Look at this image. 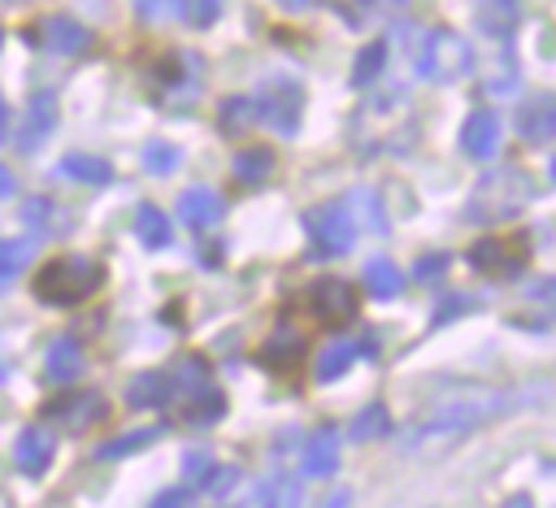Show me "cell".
Masks as SVG:
<instances>
[{
	"mask_svg": "<svg viewBox=\"0 0 556 508\" xmlns=\"http://www.w3.org/2000/svg\"><path fill=\"white\" fill-rule=\"evenodd\" d=\"M508 408V395H500V391H473V395H456V399H447V404H439L426 421H417L413 426V447H421V443H443V439H456V434H465V430H473V426H482V421H491L495 412H504Z\"/></svg>",
	"mask_w": 556,
	"mask_h": 508,
	"instance_id": "6da1fadb",
	"label": "cell"
},
{
	"mask_svg": "<svg viewBox=\"0 0 556 508\" xmlns=\"http://www.w3.org/2000/svg\"><path fill=\"white\" fill-rule=\"evenodd\" d=\"M534 200V178L526 174V169H495V174H486L478 187H473V195H469V204H465V217L469 221H478V226H495V221H504V217H517L526 204Z\"/></svg>",
	"mask_w": 556,
	"mask_h": 508,
	"instance_id": "7a4b0ae2",
	"label": "cell"
},
{
	"mask_svg": "<svg viewBox=\"0 0 556 508\" xmlns=\"http://www.w3.org/2000/svg\"><path fill=\"white\" fill-rule=\"evenodd\" d=\"M104 287V265L91 256H52L35 274V295L43 304H83Z\"/></svg>",
	"mask_w": 556,
	"mask_h": 508,
	"instance_id": "3957f363",
	"label": "cell"
},
{
	"mask_svg": "<svg viewBox=\"0 0 556 508\" xmlns=\"http://www.w3.org/2000/svg\"><path fill=\"white\" fill-rule=\"evenodd\" d=\"M413 69H417V78H426V82H456V78H465V74L473 69V48H469L456 30L434 26V30H426V35L417 39V48H413Z\"/></svg>",
	"mask_w": 556,
	"mask_h": 508,
	"instance_id": "277c9868",
	"label": "cell"
},
{
	"mask_svg": "<svg viewBox=\"0 0 556 508\" xmlns=\"http://www.w3.org/2000/svg\"><path fill=\"white\" fill-rule=\"evenodd\" d=\"M304 230H308V243L321 256H343L356 243V221H352V213H348L343 200H330V204L308 208L304 213Z\"/></svg>",
	"mask_w": 556,
	"mask_h": 508,
	"instance_id": "5b68a950",
	"label": "cell"
},
{
	"mask_svg": "<svg viewBox=\"0 0 556 508\" xmlns=\"http://www.w3.org/2000/svg\"><path fill=\"white\" fill-rule=\"evenodd\" d=\"M256 113L269 130L291 139L300 130V117H304V87L295 78H269L256 96Z\"/></svg>",
	"mask_w": 556,
	"mask_h": 508,
	"instance_id": "8992f818",
	"label": "cell"
},
{
	"mask_svg": "<svg viewBox=\"0 0 556 508\" xmlns=\"http://www.w3.org/2000/svg\"><path fill=\"white\" fill-rule=\"evenodd\" d=\"M530 256V243L521 234H486L469 247V265L491 278H513Z\"/></svg>",
	"mask_w": 556,
	"mask_h": 508,
	"instance_id": "52a82bcc",
	"label": "cell"
},
{
	"mask_svg": "<svg viewBox=\"0 0 556 508\" xmlns=\"http://www.w3.org/2000/svg\"><path fill=\"white\" fill-rule=\"evenodd\" d=\"M304 304H308L313 321H321V326H348L356 317V291L348 278H317L304 291Z\"/></svg>",
	"mask_w": 556,
	"mask_h": 508,
	"instance_id": "ba28073f",
	"label": "cell"
},
{
	"mask_svg": "<svg viewBox=\"0 0 556 508\" xmlns=\"http://www.w3.org/2000/svg\"><path fill=\"white\" fill-rule=\"evenodd\" d=\"M26 43H35V48H43V52H52V56H78V52L91 48V30H87L78 17L52 13V17H43L39 26L26 30Z\"/></svg>",
	"mask_w": 556,
	"mask_h": 508,
	"instance_id": "9c48e42d",
	"label": "cell"
},
{
	"mask_svg": "<svg viewBox=\"0 0 556 508\" xmlns=\"http://www.w3.org/2000/svg\"><path fill=\"white\" fill-rule=\"evenodd\" d=\"M43 417L52 426H61V430H91V426H100L109 417V404H104L100 391H70V395L52 399L43 408Z\"/></svg>",
	"mask_w": 556,
	"mask_h": 508,
	"instance_id": "30bf717a",
	"label": "cell"
},
{
	"mask_svg": "<svg viewBox=\"0 0 556 508\" xmlns=\"http://www.w3.org/2000/svg\"><path fill=\"white\" fill-rule=\"evenodd\" d=\"M52 126H56V96H52V91H35V96L26 100V113H22L17 148H22V152L43 148L48 135H52Z\"/></svg>",
	"mask_w": 556,
	"mask_h": 508,
	"instance_id": "8fae6325",
	"label": "cell"
},
{
	"mask_svg": "<svg viewBox=\"0 0 556 508\" xmlns=\"http://www.w3.org/2000/svg\"><path fill=\"white\" fill-rule=\"evenodd\" d=\"M517 130L526 143H552L556 139V91H539L517 109Z\"/></svg>",
	"mask_w": 556,
	"mask_h": 508,
	"instance_id": "7c38bea8",
	"label": "cell"
},
{
	"mask_svg": "<svg viewBox=\"0 0 556 508\" xmlns=\"http://www.w3.org/2000/svg\"><path fill=\"white\" fill-rule=\"evenodd\" d=\"M460 148L473 156V161H491L495 148H500V117L491 109H478L465 117L460 126Z\"/></svg>",
	"mask_w": 556,
	"mask_h": 508,
	"instance_id": "4fadbf2b",
	"label": "cell"
},
{
	"mask_svg": "<svg viewBox=\"0 0 556 508\" xmlns=\"http://www.w3.org/2000/svg\"><path fill=\"white\" fill-rule=\"evenodd\" d=\"M222 213H226V200H222L213 187H187V191L178 195V221H187V226H195V230L217 226Z\"/></svg>",
	"mask_w": 556,
	"mask_h": 508,
	"instance_id": "5bb4252c",
	"label": "cell"
},
{
	"mask_svg": "<svg viewBox=\"0 0 556 508\" xmlns=\"http://www.w3.org/2000/svg\"><path fill=\"white\" fill-rule=\"evenodd\" d=\"M174 412H178L187 426H208V421H217V417L226 412V395L208 382V386H195V391L178 395V399H174Z\"/></svg>",
	"mask_w": 556,
	"mask_h": 508,
	"instance_id": "9a60e30c",
	"label": "cell"
},
{
	"mask_svg": "<svg viewBox=\"0 0 556 508\" xmlns=\"http://www.w3.org/2000/svg\"><path fill=\"white\" fill-rule=\"evenodd\" d=\"M473 22L491 39H508L521 22V0H473Z\"/></svg>",
	"mask_w": 556,
	"mask_h": 508,
	"instance_id": "2e32d148",
	"label": "cell"
},
{
	"mask_svg": "<svg viewBox=\"0 0 556 508\" xmlns=\"http://www.w3.org/2000/svg\"><path fill=\"white\" fill-rule=\"evenodd\" d=\"M52 434L43 430V426H26L22 434H17V447H13V456H17V465L26 469V473H39V469H48V460H52Z\"/></svg>",
	"mask_w": 556,
	"mask_h": 508,
	"instance_id": "e0dca14e",
	"label": "cell"
},
{
	"mask_svg": "<svg viewBox=\"0 0 556 508\" xmlns=\"http://www.w3.org/2000/svg\"><path fill=\"white\" fill-rule=\"evenodd\" d=\"M300 356H304V334H300L295 326H278V330L265 339V347H261V360H265V365H278V369H291Z\"/></svg>",
	"mask_w": 556,
	"mask_h": 508,
	"instance_id": "ac0fdd59",
	"label": "cell"
},
{
	"mask_svg": "<svg viewBox=\"0 0 556 508\" xmlns=\"http://www.w3.org/2000/svg\"><path fill=\"white\" fill-rule=\"evenodd\" d=\"M43 373H48V382H74L83 373V347H78V339H56L48 347Z\"/></svg>",
	"mask_w": 556,
	"mask_h": 508,
	"instance_id": "d6986e66",
	"label": "cell"
},
{
	"mask_svg": "<svg viewBox=\"0 0 556 508\" xmlns=\"http://www.w3.org/2000/svg\"><path fill=\"white\" fill-rule=\"evenodd\" d=\"M135 239L143 247H165L174 239V226H169V217L156 204H139L135 208Z\"/></svg>",
	"mask_w": 556,
	"mask_h": 508,
	"instance_id": "ffe728a7",
	"label": "cell"
},
{
	"mask_svg": "<svg viewBox=\"0 0 556 508\" xmlns=\"http://www.w3.org/2000/svg\"><path fill=\"white\" fill-rule=\"evenodd\" d=\"M365 287H369V295H374V300H395V295H400V287H404V274H400V265H395V261L374 256V261H365Z\"/></svg>",
	"mask_w": 556,
	"mask_h": 508,
	"instance_id": "44dd1931",
	"label": "cell"
},
{
	"mask_svg": "<svg viewBox=\"0 0 556 508\" xmlns=\"http://www.w3.org/2000/svg\"><path fill=\"white\" fill-rule=\"evenodd\" d=\"M126 399H130V408H161V404H169V378H165L161 369L139 373V378L126 386Z\"/></svg>",
	"mask_w": 556,
	"mask_h": 508,
	"instance_id": "7402d4cb",
	"label": "cell"
},
{
	"mask_svg": "<svg viewBox=\"0 0 556 508\" xmlns=\"http://www.w3.org/2000/svg\"><path fill=\"white\" fill-rule=\"evenodd\" d=\"M256 122H261V113H256V96H230V100L222 104V113H217L222 135H243V130H252Z\"/></svg>",
	"mask_w": 556,
	"mask_h": 508,
	"instance_id": "603a6c76",
	"label": "cell"
},
{
	"mask_svg": "<svg viewBox=\"0 0 556 508\" xmlns=\"http://www.w3.org/2000/svg\"><path fill=\"white\" fill-rule=\"evenodd\" d=\"M334 465H339V439H334V430H317V434L308 439L304 469H308L313 478H326V473H334Z\"/></svg>",
	"mask_w": 556,
	"mask_h": 508,
	"instance_id": "cb8c5ba5",
	"label": "cell"
},
{
	"mask_svg": "<svg viewBox=\"0 0 556 508\" xmlns=\"http://www.w3.org/2000/svg\"><path fill=\"white\" fill-rule=\"evenodd\" d=\"M56 174H61V178H74V182H96V187L113 178L109 161H100V156H87V152H70V156L56 165Z\"/></svg>",
	"mask_w": 556,
	"mask_h": 508,
	"instance_id": "d4e9b609",
	"label": "cell"
},
{
	"mask_svg": "<svg viewBox=\"0 0 556 508\" xmlns=\"http://www.w3.org/2000/svg\"><path fill=\"white\" fill-rule=\"evenodd\" d=\"M35 247H39L35 234H26V239H0V282H13L35 261Z\"/></svg>",
	"mask_w": 556,
	"mask_h": 508,
	"instance_id": "484cf974",
	"label": "cell"
},
{
	"mask_svg": "<svg viewBox=\"0 0 556 508\" xmlns=\"http://www.w3.org/2000/svg\"><path fill=\"white\" fill-rule=\"evenodd\" d=\"M343 204H348L352 221H361L365 230H374V234H382V230H387V213H382V204H378V195H374V191H352Z\"/></svg>",
	"mask_w": 556,
	"mask_h": 508,
	"instance_id": "4316f807",
	"label": "cell"
},
{
	"mask_svg": "<svg viewBox=\"0 0 556 508\" xmlns=\"http://www.w3.org/2000/svg\"><path fill=\"white\" fill-rule=\"evenodd\" d=\"M274 174V152L269 148H243L235 156V178L239 182H265Z\"/></svg>",
	"mask_w": 556,
	"mask_h": 508,
	"instance_id": "83f0119b",
	"label": "cell"
},
{
	"mask_svg": "<svg viewBox=\"0 0 556 508\" xmlns=\"http://www.w3.org/2000/svg\"><path fill=\"white\" fill-rule=\"evenodd\" d=\"M382 65H387V43H382V39H374V43H365V48L356 52V65H352V82H356V87H365V82H374Z\"/></svg>",
	"mask_w": 556,
	"mask_h": 508,
	"instance_id": "f1b7e54d",
	"label": "cell"
},
{
	"mask_svg": "<svg viewBox=\"0 0 556 508\" xmlns=\"http://www.w3.org/2000/svg\"><path fill=\"white\" fill-rule=\"evenodd\" d=\"M178 161H182V152H178L169 139H152V143L143 148V169H148V174H156V178L174 174V169H178Z\"/></svg>",
	"mask_w": 556,
	"mask_h": 508,
	"instance_id": "f546056e",
	"label": "cell"
},
{
	"mask_svg": "<svg viewBox=\"0 0 556 508\" xmlns=\"http://www.w3.org/2000/svg\"><path fill=\"white\" fill-rule=\"evenodd\" d=\"M404 0H334V9L343 13L348 26H365V17L374 13H395Z\"/></svg>",
	"mask_w": 556,
	"mask_h": 508,
	"instance_id": "4dcf8cb0",
	"label": "cell"
},
{
	"mask_svg": "<svg viewBox=\"0 0 556 508\" xmlns=\"http://www.w3.org/2000/svg\"><path fill=\"white\" fill-rule=\"evenodd\" d=\"M261 504L265 508H300V486L287 473H278V478H269L261 486Z\"/></svg>",
	"mask_w": 556,
	"mask_h": 508,
	"instance_id": "1f68e13d",
	"label": "cell"
},
{
	"mask_svg": "<svg viewBox=\"0 0 556 508\" xmlns=\"http://www.w3.org/2000/svg\"><path fill=\"white\" fill-rule=\"evenodd\" d=\"M174 13H178L187 26L204 30V26H213V22H217V13H222V0H174Z\"/></svg>",
	"mask_w": 556,
	"mask_h": 508,
	"instance_id": "d6a6232c",
	"label": "cell"
},
{
	"mask_svg": "<svg viewBox=\"0 0 556 508\" xmlns=\"http://www.w3.org/2000/svg\"><path fill=\"white\" fill-rule=\"evenodd\" d=\"M352 360H356V347H352V343H334V347H326V352L317 356V378H321V382H334Z\"/></svg>",
	"mask_w": 556,
	"mask_h": 508,
	"instance_id": "836d02e7",
	"label": "cell"
},
{
	"mask_svg": "<svg viewBox=\"0 0 556 508\" xmlns=\"http://www.w3.org/2000/svg\"><path fill=\"white\" fill-rule=\"evenodd\" d=\"M387 426V412H382V404H369L356 421H352V439H374L378 430Z\"/></svg>",
	"mask_w": 556,
	"mask_h": 508,
	"instance_id": "e575fe53",
	"label": "cell"
},
{
	"mask_svg": "<svg viewBox=\"0 0 556 508\" xmlns=\"http://www.w3.org/2000/svg\"><path fill=\"white\" fill-rule=\"evenodd\" d=\"M161 430H135V434H122L117 443H104L100 447V456H122V452H135V447H148L152 439H156Z\"/></svg>",
	"mask_w": 556,
	"mask_h": 508,
	"instance_id": "d590c367",
	"label": "cell"
},
{
	"mask_svg": "<svg viewBox=\"0 0 556 508\" xmlns=\"http://www.w3.org/2000/svg\"><path fill=\"white\" fill-rule=\"evenodd\" d=\"M443 269H447V256H443V252L421 256V261H417V282H430V278H439Z\"/></svg>",
	"mask_w": 556,
	"mask_h": 508,
	"instance_id": "8d00e7d4",
	"label": "cell"
},
{
	"mask_svg": "<svg viewBox=\"0 0 556 508\" xmlns=\"http://www.w3.org/2000/svg\"><path fill=\"white\" fill-rule=\"evenodd\" d=\"M530 300H534V304H539V300H543V304H556V278L534 282V287H530Z\"/></svg>",
	"mask_w": 556,
	"mask_h": 508,
	"instance_id": "74e56055",
	"label": "cell"
},
{
	"mask_svg": "<svg viewBox=\"0 0 556 508\" xmlns=\"http://www.w3.org/2000/svg\"><path fill=\"white\" fill-rule=\"evenodd\" d=\"M135 9H139L148 22H156L165 9H174V0H135Z\"/></svg>",
	"mask_w": 556,
	"mask_h": 508,
	"instance_id": "f35d334b",
	"label": "cell"
},
{
	"mask_svg": "<svg viewBox=\"0 0 556 508\" xmlns=\"http://www.w3.org/2000/svg\"><path fill=\"white\" fill-rule=\"evenodd\" d=\"M182 469H187V478H200V473L208 469V460H204L200 452H187V465H182Z\"/></svg>",
	"mask_w": 556,
	"mask_h": 508,
	"instance_id": "ab89813d",
	"label": "cell"
},
{
	"mask_svg": "<svg viewBox=\"0 0 556 508\" xmlns=\"http://www.w3.org/2000/svg\"><path fill=\"white\" fill-rule=\"evenodd\" d=\"M13 191H17V178H13V169L0 161V200H4V195H13Z\"/></svg>",
	"mask_w": 556,
	"mask_h": 508,
	"instance_id": "60d3db41",
	"label": "cell"
},
{
	"mask_svg": "<svg viewBox=\"0 0 556 508\" xmlns=\"http://www.w3.org/2000/svg\"><path fill=\"white\" fill-rule=\"evenodd\" d=\"M182 499H187L182 491H165V495H161V499H156L152 508H182Z\"/></svg>",
	"mask_w": 556,
	"mask_h": 508,
	"instance_id": "b9f144b4",
	"label": "cell"
},
{
	"mask_svg": "<svg viewBox=\"0 0 556 508\" xmlns=\"http://www.w3.org/2000/svg\"><path fill=\"white\" fill-rule=\"evenodd\" d=\"M9 135V109H4V96H0V139Z\"/></svg>",
	"mask_w": 556,
	"mask_h": 508,
	"instance_id": "7bdbcfd3",
	"label": "cell"
},
{
	"mask_svg": "<svg viewBox=\"0 0 556 508\" xmlns=\"http://www.w3.org/2000/svg\"><path fill=\"white\" fill-rule=\"evenodd\" d=\"M278 4H282V9H291V13H300V9L308 4V0H278Z\"/></svg>",
	"mask_w": 556,
	"mask_h": 508,
	"instance_id": "ee69618b",
	"label": "cell"
},
{
	"mask_svg": "<svg viewBox=\"0 0 556 508\" xmlns=\"http://www.w3.org/2000/svg\"><path fill=\"white\" fill-rule=\"evenodd\" d=\"M552 178H556V161H552Z\"/></svg>",
	"mask_w": 556,
	"mask_h": 508,
	"instance_id": "f6af8a7d",
	"label": "cell"
},
{
	"mask_svg": "<svg viewBox=\"0 0 556 508\" xmlns=\"http://www.w3.org/2000/svg\"><path fill=\"white\" fill-rule=\"evenodd\" d=\"M0 43H4V30H0Z\"/></svg>",
	"mask_w": 556,
	"mask_h": 508,
	"instance_id": "bcb514c9",
	"label": "cell"
},
{
	"mask_svg": "<svg viewBox=\"0 0 556 508\" xmlns=\"http://www.w3.org/2000/svg\"><path fill=\"white\" fill-rule=\"evenodd\" d=\"M4 4H17V0H4Z\"/></svg>",
	"mask_w": 556,
	"mask_h": 508,
	"instance_id": "7dc6e473",
	"label": "cell"
}]
</instances>
